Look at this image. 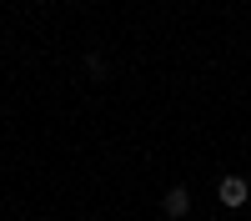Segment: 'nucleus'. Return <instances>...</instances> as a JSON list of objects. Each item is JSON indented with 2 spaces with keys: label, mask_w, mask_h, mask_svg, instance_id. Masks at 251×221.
Segmentation results:
<instances>
[{
  "label": "nucleus",
  "mask_w": 251,
  "mask_h": 221,
  "mask_svg": "<svg viewBox=\"0 0 251 221\" xmlns=\"http://www.w3.org/2000/svg\"><path fill=\"white\" fill-rule=\"evenodd\" d=\"M246 196H251L246 176H221V206H246Z\"/></svg>",
  "instance_id": "f257e3e1"
},
{
  "label": "nucleus",
  "mask_w": 251,
  "mask_h": 221,
  "mask_svg": "<svg viewBox=\"0 0 251 221\" xmlns=\"http://www.w3.org/2000/svg\"><path fill=\"white\" fill-rule=\"evenodd\" d=\"M161 206H166V216H171V221H181L186 211H191V196H186V186H171V191H166V201H161Z\"/></svg>",
  "instance_id": "f03ea898"
}]
</instances>
